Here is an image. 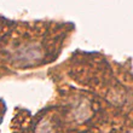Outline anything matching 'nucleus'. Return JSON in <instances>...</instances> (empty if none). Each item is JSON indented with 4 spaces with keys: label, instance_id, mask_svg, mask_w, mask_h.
<instances>
[{
    "label": "nucleus",
    "instance_id": "f03ea898",
    "mask_svg": "<svg viewBox=\"0 0 133 133\" xmlns=\"http://www.w3.org/2000/svg\"><path fill=\"white\" fill-rule=\"evenodd\" d=\"M36 133H52V128L50 126V123L46 120H44V121H41V122L39 123Z\"/></svg>",
    "mask_w": 133,
    "mask_h": 133
},
{
    "label": "nucleus",
    "instance_id": "f257e3e1",
    "mask_svg": "<svg viewBox=\"0 0 133 133\" xmlns=\"http://www.w3.org/2000/svg\"><path fill=\"white\" fill-rule=\"evenodd\" d=\"M41 57V49L36 44H28L19 47L17 58L19 59H36Z\"/></svg>",
    "mask_w": 133,
    "mask_h": 133
}]
</instances>
